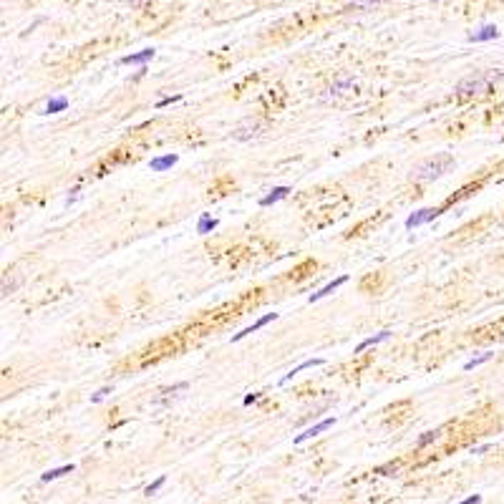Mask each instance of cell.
<instances>
[{
	"mask_svg": "<svg viewBox=\"0 0 504 504\" xmlns=\"http://www.w3.org/2000/svg\"><path fill=\"white\" fill-rule=\"evenodd\" d=\"M126 3H131V5H139V3H144V0H126Z\"/></svg>",
	"mask_w": 504,
	"mask_h": 504,
	"instance_id": "cell-27",
	"label": "cell"
},
{
	"mask_svg": "<svg viewBox=\"0 0 504 504\" xmlns=\"http://www.w3.org/2000/svg\"><path fill=\"white\" fill-rule=\"evenodd\" d=\"M333 424H335V416H330V419H323V421H318L315 426H310V429H305L303 433H297V436H295V444H303V441H308V439H313V436L323 433L325 429H330Z\"/></svg>",
	"mask_w": 504,
	"mask_h": 504,
	"instance_id": "cell-4",
	"label": "cell"
},
{
	"mask_svg": "<svg viewBox=\"0 0 504 504\" xmlns=\"http://www.w3.org/2000/svg\"><path fill=\"white\" fill-rule=\"evenodd\" d=\"M441 436V429H431V431H426L424 436H419V441H416V446L421 449V446H426V444H431V441H436Z\"/></svg>",
	"mask_w": 504,
	"mask_h": 504,
	"instance_id": "cell-21",
	"label": "cell"
},
{
	"mask_svg": "<svg viewBox=\"0 0 504 504\" xmlns=\"http://www.w3.org/2000/svg\"><path fill=\"white\" fill-rule=\"evenodd\" d=\"M459 504H482V494H472V497H466L464 502H459Z\"/></svg>",
	"mask_w": 504,
	"mask_h": 504,
	"instance_id": "cell-24",
	"label": "cell"
},
{
	"mask_svg": "<svg viewBox=\"0 0 504 504\" xmlns=\"http://www.w3.org/2000/svg\"><path fill=\"white\" fill-rule=\"evenodd\" d=\"M353 86H356V81H353V78H341V81H335V83L328 88V98H333V96H341V93L351 91Z\"/></svg>",
	"mask_w": 504,
	"mask_h": 504,
	"instance_id": "cell-15",
	"label": "cell"
},
{
	"mask_svg": "<svg viewBox=\"0 0 504 504\" xmlns=\"http://www.w3.org/2000/svg\"><path fill=\"white\" fill-rule=\"evenodd\" d=\"M66 106H69V98H66V96H56V98H51V101H48L46 114H58V111H63Z\"/></svg>",
	"mask_w": 504,
	"mask_h": 504,
	"instance_id": "cell-17",
	"label": "cell"
},
{
	"mask_svg": "<svg viewBox=\"0 0 504 504\" xmlns=\"http://www.w3.org/2000/svg\"><path fill=\"white\" fill-rule=\"evenodd\" d=\"M273 320H278V313H267V315H262L260 320H255L250 328H245V330H240V333H234L232 335V341H242L245 335H250V333H255V330H260L262 325H267V323H273Z\"/></svg>",
	"mask_w": 504,
	"mask_h": 504,
	"instance_id": "cell-9",
	"label": "cell"
},
{
	"mask_svg": "<svg viewBox=\"0 0 504 504\" xmlns=\"http://www.w3.org/2000/svg\"><path fill=\"white\" fill-rule=\"evenodd\" d=\"M288 194H290V187H275L270 194H265V197L260 199V207H270V205H275V202L285 199Z\"/></svg>",
	"mask_w": 504,
	"mask_h": 504,
	"instance_id": "cell-13",
	"label": "cell"
},
{
	"mask_svg": "<svg viewBox=\"0 0 504 504\" xmlns=\"http://www.w3.org/2000/svg\"><path fill=\"white\" fill-rule=\"evenodd\" d=\"M215 227H217V219H215V217L202 215V219H199V224H197V232H199V234H210V232H212Z\"/></svg>",
	"mask_w": 504,
	"mask_h": 504,
	"instance_id": "cell-18",
	"label": "cell"
},
{
	"mask_svg": "<svg viewBox=\"0 0 504 504\" xmlns=\"http://www.w3.org/2000/svg\"><path fill=\"white\" fill-rule=\"evenodd\" d=\"M182 391H187V383H184V381H182V383H174L172 388H161L159 396H154V406H164V404L174 401Z\"/></svg>",
	"mask_w": 504,
	"mask_h": 504,
	"instance_id": "cell-5",
	"label": "cell"
},
{
	"mask_svg": "<svg viewBox=\"0 0 504 504\" xmlns=\"http://www.w3.org/2000/svg\"><path fill=\"white\" fill-rule=\"evenodd\" d=\"M451 166H454V156H451L449 151H441V154L429 156L426 161H421V164L414 169L411 177H414L416 182H433V179H439L441 174H446Z\"/></svg>",
	"mask_w": 504,
	"mask_h": 504,
	"instance_id": "cell-2",
	"label": "cell"
},
{
	"mask_svg": "<svg viewBox=\"0 0 504 504\" xmlns=\"http://www.w3.org/2000/svg\"><path fill=\"white\" fill-rule=\"evenodd\" d=\"M179 161V156L177 154H164V156H154L151 161H149V169L151 172H166V169H172L174 164Z\"/></svg>",
	"mask_w": 504,
	"mask_h": 504,
	"instance_id": "cell-8",
	"label": "cell"
},
{
	"mask_svg": "<svg viewBox=\"0 0 504 504\" xmlns=\"http://www.w3.org/2000/svg\"><path fill=\"white\" fill-rule=\"evenodd\" d=\"M497 36H499V28L489 23V25H482L479 30H474V33L469 36V41H472V43H484V41H492V38H497Z\"/></svg>",
	"mask_w": 504,
	"mask_h": 504,
	"instance_id": "cell-10",
	"label": "cell"
},
{
	"mask_svg": "<svg viewBox=\"0 0 504 504\" xmlns=\"http://www.w3.org/2000/svg\"><path fill=\"white\" fill-rule=\"evenodd\" d=\"M383 0H353V5L348 10H373L376 5H381Z\"/></svg>",
	"mask_w": 504,
	"mask_h": 504,
	"instance_id": "cell-20",
	"label": "cell"
},
{
	"mask_svg": "<svg viewBox=\"0 0 504 504\" xmlns=\"http://www.w3.org/2000/svg\"><path fill=\"white\" fill-rule=\"evenodd\" d=\"M154 56H156V51H154V48H146V51H142V53L124 56V58H121V63H124V66H142V63H146V61H151Z\"/></svg>",
	"mask_w": 504,
	"mask_h": 504,
	"instance_id": "cell-11",
	"label": "cell"
},
{
	"mask_svg": "<svg viewBox=\"0 0 504 504\" xmlns=\"http://www.w3.org/2000/svg\"><path fill=\"white\" fill-rule=\"evenodd\" d=\"M260 398V393H250V396H245V406H250V404H255Z\"/></svg>",
	"mask_w": 504,
	"mask_h": 504,
	"instance_id": "cell-26",
	"label": "cell"
},
{
	"mask_svg": "<svg viewBox=\"0 0 504 504\" xmlns=\"http://www.w3.org/2000/svg\"><path fill=\"white\" fill-rule=\"evenodd\" d=\"M346 283H348V275H341V278H335L333 283H328V285H323V288L318 290V292H313V295H310L308 300H310V303H318V300H323V297H328V295H333L335 290L341 288V285H346Z\"/></svg>",
	"mask_w": 504,
	"mask_h": 504,
	"instance_id": "cell-7",
	"label": "cell"
},
{
	"mask_svg": "<svg viewBox=\"0 0 504 504\" xmlns=\"http://www.w3.org/2000/svg\"><path fill=\"white\" fill-rule=\"evenodd\" d=\"M489 358H494V353L492 351H484V353H479V356H474L472 360H466L464 363V371H472V368H477V365H482V363H487Z\"/></svg>",
	"mask_w": 504,
	"mask_h": 504,
	"instance_id": "cell-19",
	"label": "cell"
},
{
	"mask_svg": "<svg viewBox=\"0 0 504 504\" xmlns=\"http://www.w3.org/2000/svg\"><path fill=\"white\" fill-rule=\"evenodd\" d=\"M433 217H439V210H433V207H424V210L414 212V215L406 219V227H409V229H414V227H419V224H426V222H431Z\"/></svg>",
	"mask_w": 504,
	"mask_h": 504,
	"instance_id": "cell-6",
	"label": "cell"
},
{
	"mask_svg": "<svg viewBox=\"0 0 504 504\" xmlns=\"http://www.w3.org/2000/svg\"><path fill=\"white\" fill-rule=\"evenodd\" d=\"M174 101H179V96H169V98H161V101H159L156 106L161 109V106H169V104H174Z\"/></svg>",
	"mask_w": 504,
	"mask_h": 504,
	"instance_id": "cell-25",
	"label": "cell"
},
{
	"mask_svg": "<svg viewBox=\"0 0 504 504\" xmlns=\"http://www.w3.org/2000/svg\"><path fill=\"white\" fill-rule=\"evenodd\" d=\"M262 131H265V124H262V121H257V119H245V121L232 131V137H234L237 142H247V139L262 137Z\"/></svg>",
	"mask_w": 504,
	"mask_h": 504,
	"instance_id": "cell-3",
	"label": "cell"
},
{
	"mask_svg": "<svg viewBox=\"0 0 504 504\" xmlns=\"http://www.w3.org/2000/svg\"><path fill=\"white\" fill-rule=\"evenodd\" d=\"M109 393H111V388H109V386H104L101 391H96V393L91 396V404H98V401H104V398H106Z\"/></svg>",
	"mask_w": 504,
	"mask_h": 504,
	"instance_id": "cell-23",
	"label": "cell"
},
{
	"mask_svg": "<svg viewBox=\"0 0 504 504\" xmlns=\"http://www.w3.org/2000/svg\"><path fill=\"white\" fill-rule=\"evenodd\" d=\"M323 363H325L323 358H308V360H303L300 365H295L290 373H285V376H283V381H280V383H288V381H292V378H295L300 371H305V368H315V365H323Z\"/></svg>",
	"mask_w": 504,
	"mask_h": 504,
	"instance_id": "cell-14",
	"label": "cell"
},
{
	"mask_svg": "<svg viewBox=\"0 0 504 504\" xmlns=\"http://www.w3.org/2000/svg\"><path fill=\"white\" fill-rule=\"evenodd\" d=\"M164 482H166V479H164V477H159V479H156L154 484H149V487H146V492H144V494H146V497H151V494H156V492L161 489V484H164Z\"/></svg>",
	"mask_w": 504,
	"mask_h": 504,
	"instance_id": "cell-22",
	"label": "cell"
},
{
	"mask_svg": "<svg viewBox=\"0 0 504 504\" xmlns=\"http://www.w3.org/2000/svg\"><path fill=\"white\" fill-rule=\"evenodd\" d=\"M73 464H66V466H58V469H51V472H46L43 477H41V482H53V479H61V477H66V474H71Z\"/></svg>",
	"mask_w": 504,
	"mask_h": 504,
	"instance_id": "cell-16",
	"label": "cell"
},
{
	"mask_svg": "<svg viewBox=\"0 0 504 504\" xmlns=\"http://www.w3.org/2000/svg\"><path fill=\"white\" fill-rule=\"evenodd\" d=\"M388 338H391V330H381V333H376V335L360 341L358 346H356V353H363L365 348H373V346H378V343H383V341H388Z\"/></svg>",
	"mask_w": 504,
	"mask_h": 504,
	"instance_id": "cell-12",
	"label": "cell"
},
{
	"mask_svg": "<svg viewBox=\"0 0 504 504\" xmlns=\"http://www.w3.org/2000/svg\"><path fill=\"white\" fill-rule=\"evenodd\" d=\"M504 78V71L499 69H494V71H474L469 73V76H464L459 83H456V96L459 98H464V96H474V93H484V91H489L494 83H499Z\"/></svg>",
	"mask_w": 504,
	"mask_h": 504,
	"instance_id": "cell-1",
	"label": "cell"
}]
</instances>
